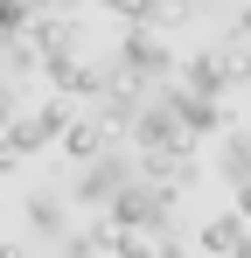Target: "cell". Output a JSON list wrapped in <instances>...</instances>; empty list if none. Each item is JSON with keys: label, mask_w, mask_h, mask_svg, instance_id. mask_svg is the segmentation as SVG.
I'll list each match as a JSON object with an SVG mask.
<instances>
[{"label": "cell", "mask_w": 251, "mask_h": 258, "mask_svg": "<svg viewBox=\"0 0 251 258\" xmlns=\"http://www.w3.org/2000/svg\"><path fill=\"white\" fill-rule=\"evenodd\" d=\"M7 119H14V91H0V126H7Z\"/></svg>", "instance_id": "cell-19"}, {"label": "cell", "mask_w": 251, "mask_h": 258, "mask_svg": "<svg viewBox=\"0 0 251 258\" xmlns=\"http://www.w3.org/2000/svg\"><path fill=\"white\" fill-rule=\"evenodd\" d=\"M126 133H133L140 147H196V140L181 133V119H174V105H167V98H154V105H140Z\"/></svg>", "instance_id": "cell-6"}, {"label": "cell", "mask_w": 251, "mask_h": 258, "mask_svg": "<svg viewBox=\"0 0 251 258\" xmlns=\"http://www.w3.org/2000/svg\"><path fill=\"white\" fill-rule=\"evenodd\" d=\"M174 188H161V181H147V174H133L119 196L105 203V216L119 223V230H147V237H167V223H174Z\"/></svg>", "instance_id": "cell-1"}, {"label": "cell", "mask_w": 251, "mask_h": 258, "mask_svg": "<svg viewBox=\"0 0 251 258\" xmlns=\"http://www.w3.org/2000/svg\"><path fill=\"white\" fill-rule=\"evenodd\" d=\"M181 84L203 91V98H230V63H223V49H196L189 70H181Z\"/></svg>", "instance_id": "cell-7"}, {"label": "cell", "mask_w": 251, "mask_h": 258, "mask_svg": "<svg viewBox=\"0 0 251 258\" xmlns=\"http://www.w3.org/2000/svg\"><path fill=\"white\" fill-rule=\"evenodd\" d=\"M223 63H230V91L251 84V42H223Z\"/></svg>", "instance_id": "cell-15"}, {"label": "cell", "mask_w": 251, "mask_h": 258, "mask_svg": "<svg viewBox=\"0 0 251 258\" xmlns=\"http://www.w3.org/2000/svg\"><path fill=\"white\" fill-rule=\"evenodd\" d=\"M161 98L174 105V119H181V133H189V140H209V133L230 126V98H203V91H189L181 77H174Z\"/></svg>", "instance_id": "cell-3"}, {"label": "cell", "mask_w": 251, "mask_h": 258, "mask_svg": "<svg viewBox=\"0 0 251 258\" xmlns=\"http://www.w3.org/2000/svg\"><path fill=\"white\" fill-rule=\"evenodd\" d=\"M35 21V0H0V35H21Z\"/></svg>", "instance_id": "cell-13"}, {"label": "cell", "mask_w": 251, "mask_h": 258, "mask_svg": "<svg viewBox=\"0 0 251 258\" xmlns=\"http://www.w3.org/2000/svg\"><path fill=\"white\" fill-rule=\"evenodd\" d=\"M7 147L14 154H35V147H49V126L42 119H7Z\"/></svg>", "instance_id": "cell-12"}, {"label": "cell", "mask_w": 251, "mask_h": 258, "mask_svg": "<svg viewBox=\"0 0 251 258\" xmlns=\"http://www.w3.org/2000/svg\"><path fill=\"white\" fill-rule=\"evenodd\" d=\"M230 42H251V0H237V14H230Z\"/></svg>", "instance_id": "cell-16"}, {"label": "cell", "mask_w": 251, "mask_h": 258, "mask_svg": "<svg viewBox=\"0 0 251 258\" xmlns=\"http://www.w3.org/2000/svg\"><path fill=\"white\" fill-rule=\"evenodd\" d=\"M216 174L237 188V181H251V133H230L223 140V154H216Z\"/></svg>", "instance_id": "cell-10"}, {"label": "cell", "mask_w": 251, "mask_h": 258, "mask_svg": "<svg viewBox=\"0 0 251 258\" xmlns=\"http://www.w3.org/2000/svg\"><path fill=\"white\" fill-rule=\"evenodd\" d=\"M126 181H133V161H119V154L105 147V154H91V161H84V181H77V203H91V210H105V203L119 196Z\"/></svg>", "instance_id": "cell-5"}, {"label": "cell", "mask_w": 251, "mask_h": 258, "mask_svg": "<svg viewBox=\"0 0 251 258\" xmlns=\"http://www.w3.org/2000/svg\"><path fill=\"white\" fill-rule=\"evenodd\" d=\"M244 230H251V223H244V216H237V210L209 216V223H203V251H216V258H230V244H237Z\"/></svg>", "instance_id": "cell-9"}, {"label": "cell", "mask_w": 251, "mask_h": 258, "mask_svg": "<svg viewBox=\"0 0 251 258\" xmlns=\"http://www.w3.org/2000/svg\"><path fill=\"white\" fill-rule=\"evenodd\" d=\"M230 210H237V216L251 223V181H237V188H230Z\"/></svg>", "instance_id": "cell-17"}, {"label": "cell", "mask_w": 251, "mask_h": 258, "mask_svg": "<svg viewBox=\"0 0 251 258\" xmlns=\"http://www.w3.org/2000/svg\"><path fill=\"white\" fill-rule=\"evenodd\" d=\"M35 49L42 56H77V21H35Z\"/></svg>", "instance_id": "cell-11"}, {"label": "cell", "mask_w": 251, "mask_h": 258, "mask_svg": "<svg viewBox=\"0 0 251 258\" xmlns=\"http://www.w3.org/2000/svg\"><path fill=\"white\" fill-rule=\"evenodd\" d=\"M28 216H35V230H49V237L63 230V203H56V196H35V203H28Z\"/></svg>", "instance_id": "cell-14"}, {"label": "cell", "mask_w": 251, "mask_h": 258, "mask_svg": "<svg viewBox=\"0 0 251 258\" xmlns=\"http://www.w3.org/2000/svg\"><path fill=\"white\" fill-rule=\"evenodd\" d=\"M147 181H161V188H174V196H189L196 181H203V161H196V147H140V168Z\"/></svg>", "instance_id": "cell-4"}, {"label": "cell", "mask_w": 251, "mask_h": 258, "mask_svg": "<svg viewBox=\"0 0 251 258\" xmlns=\"http://www.w3.org/2000/svg\"><path fill=\"white\" fill-rule=\"evenodd\" d=\"M154 258H189V244H154Z\"/></svg>", "instance_id": "cell-18"}, {"label": "cell", "mask_w": 251, "mask_h": 258, "mask_svg": "<svg viewBox=\"0 0 251 258\" xmlns=\"http://www.w3.org/2000/svg\"><path fill=\"white\" fill-rule=\"evenodd\" d=\"M119 70L133 77V84H154V77H174V49L161 42V28H126L119 35Z\"/></svg>", "instance_id": "cell-2"}, {"label": "cell", "mask_w": 251, "mask_h": 258, "mask_svg": "<svg viewBox=\"0 0 251 258\" xmlns=\"http://www.w3.org/2000/svg\"><path fill=\"white\" fill-rule=\"evenodd\" d=\"M56 140H63V147H70L77 161H91V154H105V147H112V133L98 126V119H70V126L56 133Z\"/></svg>", "instance_id": "cell-8"}, {"label": "cell", "mask_w": 251, "mask_h": 258, "mask_svg": "<svg viewBox=\"0 0 251 258\" xmlns=\"http://www.w3.org/2000/svg\"><path fill=\"white\" fill-rule=\"evenodd\" d=\"M230 258H251V230H244V237H237V244H230Z\"/></svg>", "instance_id": "cell-20"}]
</instances>
